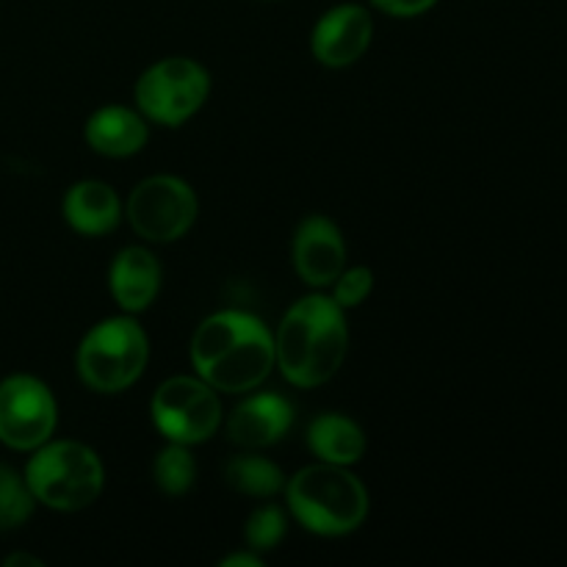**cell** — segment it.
I'll return each mask as SVG.
<instances>
[{
  "label": "cell",
  "instance_id": "obj_1",
  "mask_svg": "<svg viewBox=\"0 0 567 567\" xmlns=\"http://www.w3.org/2000/svg\"><path fill=\"white\" fill-rule=\"evenodd\" d=\"M192 363L216 391H252L275 369V338L252 313L219 310L194 332Z\"/></svg>",
  "mask_w": 567,
  "mask_h": 567
},
{
  "label": "cell",
  "instance_id": "obj_2",
  "mask_svg": "<svg viewBox=\"0 0 567 567\" xmlns=\"http://www.w3.org/2000/svg\"><path fill=\"white\" fill-rule=\"evenodd\" d=\"M349 327L336 299L313 293L288 308L275 336V363L297 388H319L343 365Z\"/></svg>",
  "mask_w": 567,
  "mask_h": 567
},
{
  "label": "cell",
  "instance_id": "obj_3",
  "mask_svg": "<svg viewBox=\"0 0 567 567\" xmlns=\"http://www.w3.org/2000/svg\"><path fill=\"white\" fill-rule=\"evenodd\" d=\"M286 496L293 518L321 537L349 535L369 515V493L349 465H308L286 482Z\"/></svg>",
  "mask_w": 567,
  "mask_h": 567
},
{
  "label": "cell",
  "instance_id": "obj_4",
  "mask_svg": "<svg viewBox=\"0 0 567 567\" xmlns=\"http://www.w3.org/2000/svg\"><path fill=\"white\" fill-rule=\"evenodd\" d=\"M25 482L39 504L59 513H78L100 498L105 468L97 454L78 441L42 443L25 468Z\"/></svg>",
  "mask_w": 567,
  "mask_h": 567
},
{
  "label": "cell",
  "instance_id": "obj_5",
  "mask_svg": "<svg viewBox=\"0 0 567 567\" xmlns=\"http://www.w3.org/2000/svg\"><path fill=\"white\" fill-rule=\"evenodd\" d=\"M150 360V341L142 324L127 316L105 319L83 336L75 369L83 385L97 393L127 391L144 374Z\"/></svg>",
  "mask_w": 567,
  "mask_h": 567
},
{
  "label": "cell",
  "instance_id": "obj_6",
  "mask_svg": "<svg viewBox=\"0 0 567 567\" xmlns=\"http://www.w3.org/2000/svg\"><path fill=\"white\" fill-rule=\"evenodd\" d=\"M210 78L194 59H164L144 70L136 83V103L147 120L177 127L192 120L208 100Z\"/></svg>",
  "mask_w": 567,
  "mask_h": 567
},
{
  "label": "cell",
  "instance_id": "obj_7",
  "mask_svg": "<svg viewBox=\"0 0 567 567\" xmlns=\"http://www.w3.org/2000/svg\"><path fill=\"white\" fill-rule=\"evenodd\" d=\"M155 426L172 443L197 446L216 435L221 424V404L216 388L199 377H172L161 382L150 404Z\"/></svg>",
  "mask_w": 567,
  "mask_h": 567
},
{
  "label": "cell",
  "instance_id": "obj_8",
  "mask_svg": "<svg viewBox=\"0 0 567 567\" xmlns=\"http://www.w3.org/2000/svg\"><path fill=\"white\" fill-rule=\"evenodd\" d=\"M197 194L186 181L155 175L138 183L127 199V221L144 241H177L197 221Z\"/></svg>",
  "mask_w": 567,
  "mask_h": 567
},
{
  "label": "cell",
  "instance_id": "obj_9",
  "mask_svg": "<svg viewBox=\"0 0 567 567\" xmlns=\"http://www.w3.org/2000/svg\"><path fill=\"white\" fill-rule=\"evenodd\" d=\"M55 421V399L42 380L14 374L0 382V443L17 452H33L50 441Z\"/></svg>",
  "mask_w": 567,
  "mask_h": 567
},
{
  "label": "cell",
  "instance_id": "obj_10",
  "mask_svg": "<svg viewBox=\"0 0 567 567\" xmlns=\"http://www.w3.org/2000/svg\"><path fill=\"white\" fill-rule=\"evenodd\" d=\"M371 37H374V22L369 11L363 6L343 3L316 22L310 48L321 64L341 70L363 59L365 50L371 48Z\"/></svg>",
  "mask_w": 567,
  "mask_h": 567
},
{
  "label": "cell",
  "instance_id": "obj_11",
  "mask_svg": "<svg viewBox=\"0 0 567 567\" xmlns=\"http://www.w3.org/2000/svg\"><path fill=\"white\" fill-rule=\"evenodd\" d=\"M293 266L308 286L327 288L347 269V244L327 216H308L293 238Z\"/></svg>",
  "mask_w": 567,
  "mask_h": 567
},
{
  "label": "cell",
  "instance_id": "obj_12",
  "mask_svg": "<svg viewBox=\"0 0 567 567\" xmlns=\"http://www.w3.org/2000/svg\"><path fill=\"white\" fill-rule=\"evenodd\" d=\"M293 424V408L277 393H258L238 404L227 419V437L241 449L275 446Z\"/></svg>",
  "mask_w": 567,
  "mask_h": 567
},
{
  "label": "cell",
  "instance_id": "obj_13",
  "mask_svg": "<svg viewBox=\"0 0 567 567\" xmlns=\"http://www.w3.org/2000/svg\"><path fill=\"white\" fill-rule=\"evenodd\" d=\"M111 297L125 313H142L161 291V266L144 247H127L114 258L109 271Z\"/></svg>",
  "mask_w": 567,
  "mask_h": 567
},
{
  "label": "cell",
  "instance_id": "obj_14",
  "mask_svg": "<svg viewBox=\"0 0 567 567\" xmlns=\"http://www.w3.org/2000/svg\"><path fill=\"white\" fill-rule=\"evenodd\" d=\"M89 147L105 158H131L147 144V122L125 105H105L89 116L83 127Z\"/></svg>",
  "mask_w": 567,
  "mask_h": 567
},
{
  "label": "cell",
  "instance_id": "obj_15",
  "mask_svg": "<svg viewBox=\"0 0 567 567\" xmlns=\"http://www.w3.org/2000/svg\"><path fill=\"white\" fill-rule=\"evenodd\" d=\"M64 219L81 236H105L120 225L122 203L105 183H75L64 197Z\"/></svg>",
  "mask_w": 567,
  "mask_h": 567
},
{
  "label": "cell",
  "instance_id": "obj_16",
  "mask_svg": "<svg viewBox=\"0 0 567 567\" xmlns=\"http://www.w3.org/2000/svg\"><path fill=\"white\" fill-rule=\"evenodd\" d=\"M308 446L321 463L354 465L365 454V435L358 421L341 413H324L310 421Z\"/></svg>",
  "mask_w": 567,
  "mask_h": 567
},
{
  "label": "cell",
  "instance_id": "obj_17",
  "mask_svg": "<svg viewBox=\"0 0 567 567\" xmlns=\"http://www.w3.org/2000/svg\"><path fill=\"white\" fill-rule=\"evenodd\" d=\"M225 480L233 491L255 498H271L286 487L282 471L271 460L255 457V454L233 457L225 468Z\"/></svg>",
  "mask_w": 567,
  "mask_h": 567
},
{
  "label": "cell",
  "instance_id": "obj_18",
  "mask_svg": "<svg viewBox=\"0 0 567 567\" xmlns=\"http://www.w3.org/2000/svg\"><path fill=\"white\" fill-rule=\"evenodd\" d=\"M153 480L166 496H183V493L192 491L194 480H197V463L188 454V446L172 443L164 452H158L153 463Z\"/></svg>",
  "mask_w": 567,
  "mask_h": 567
},
{
  "label": "cell",
  "instance_id": "obj_19",
  "mask_svg": "<svg viewBox=\"0 0 567 567\" xmlns=\"http://www.w3.org/2000/svg\"><path fill=\"white\" fill-rule=\"evenodd\" d=\"M33 504L37 498H33L25 476L0 465V532L20 529L33 515Z\"/></svg>",
  "mask_w": 567,
  "mask_h": 567
},
{
  "label": "cell",
  "instance_id": "obj_20",
  "mask_svg": "<svg viewBox=\"0 0 567 567\" xmlns=\"http://www.w3.org/2000/svg\"><path fill=\"white\" fill-rule=\"evenodd\" d=\"M244 535H247V543L252 551H271L286 537V515L275 504H266V507L255 509L249 515Z\"/></svg>",
  "mask_w": 567,
  "mask_h": 567
},
{
  "label": "cell",
  "instance_id": "obj_21",
  "mask_svg": "<svg viewBox=\"0 0 567 567\" xmlns=\"http://www.w3.org/2000/svg\"><path fill=\"white\" fill-rule=\"evenodd\" d=\"M374 291V275L365 266H354V269H343L341 275L332 282V299L347 308H358L369 299V293Z\"/></svg>",
  "mask_w": 567,
  "mask_h": 567
},
{
  "label": "cell",
  "instance_id": "obj_22",
  "mask_svg": "<svg viewBox=\"0 0 567 567\" xmlns=\"http://www.w3.org/2000/svg\"><path fill=\"white\" fill-rule=\"evenodd\" d=\"M371 3L391 17H419L430 11L437 0H371Z\"/></svg>",
  "mask_w": 567,
  "mask_h": 567
},
{
  "label": "cell",
  "instance_id": "obj_23",
  "mask_svg": "<svg viewBox=\"0 0 567 567\" xmlns=\"http://www.w3.org/2000/svg\"><path fill=\"white\" fill-rule=\"evenodd\" d=\"M225 567H236V565H249V567H264V559L255 557V554H233V557L221 559Z\"/></svg>",
  "mask_w": 567,
  "mask_h": 567
},
{
  "label": "cell",
  "instance_id": "obj_24",
  "mask_svg": "<svg viewBox=\"0 0 567 567\" xmlns=\"http://www.w3.org/2000/svg\"><path fill=\"white\" fill-rule=\"evenodd\" d=\"M6 567H14V565H31V567H42L37 557H25V554H14V557H9L3 563Z\"/></svg>",
  "mask_w": 567,
  "mask_h": 567
}]
</instances>
